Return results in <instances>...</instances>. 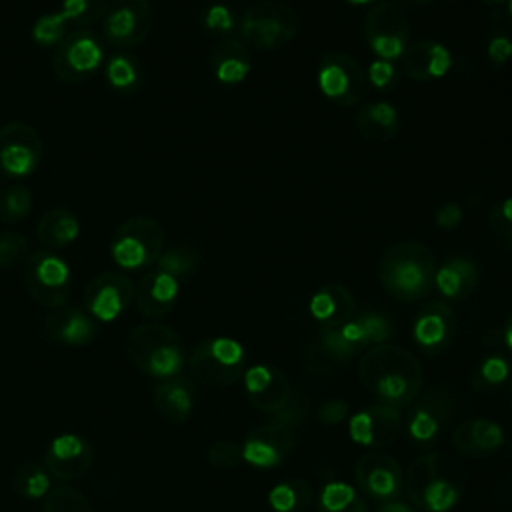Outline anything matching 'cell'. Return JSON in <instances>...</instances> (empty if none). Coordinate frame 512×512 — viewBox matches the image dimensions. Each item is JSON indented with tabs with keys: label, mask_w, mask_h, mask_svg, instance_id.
Wrapping results in <instances>:
<instances>
[{
	"label": "cell",
	"mask_w": 512,
	"mask_h": 512,
	"mask_svg": "<svg viewBox=\"0 0 512 512\" xmlns=\"http://www.w3.org/2000/svg\"><path fill=\"white\" fill-rule=\"evenodd\" d=\"M508 374H510V362L500 354H490L472 372V384L476 390H482V392L494 390L508 380Z\"/></svg>",
	"instance_id": "40"
},
{
	"label": "cell",
	"mask_w": 512,
	"mask_h": 512,
	"mask_svg": "<svg viewBox=\"0 0 512 512\" xmlns=\"http://www.w3.org/2000/svg\"><path fill=\"white\" fill-rule=\"evenodd\" d=\"M358 378L378 402L406 408L420 396L424 372L412 352L386 342L362 354Z\"/></svg>",
	"instance_id": "1"
},
{
	"label": "cell",
	"mask_w": 512,
	"mask_h": 512,
	"mask_svg": "<svg viewBox=\"0 0 512 512\" xmlns=\"http://www.w3.org/2000/svg\"><path fill=\"white\" fill-rule=\"evenodd\" d=\"M188 368L198 384L226 388L246 372V352L240 342L226 336L200 340L190 356Z\"/></svg>",
	"instance_id": "7"
},
{
	"label": "cell",
	"mask_w": 512,
	"mask_h": 512,
	"mask_svg": "<svg viewBox=\"0 0 512 512\" xmlns=\"http://www.w3.org/2000/svg\"><path fill=\"white\" fill-rule=\"evenodd\" d=\"M42 138L34 126L12 120L0 126V172L10 178H26L42 162Z\"/></svg>",
	"instance_id": "14"
},
{
	"label": "cell",
	"mask_w": 512,
	"mask_h": 512,
	"mask_svg": "<svg viewBox=\"0 0 512 512\" xmlns=\"http://www.w3.org/2000/svg\"><path fill=\"white\" fill-rule=\"evenodd\" d=\"M412 336L426 354L446 350L456 336V312L444 300H430L416 314Z\"/></svg>",
	"instance_id": "19"
},
{
	"label": "cell",
	"mask_w": 512,
	"mask_h": 512,
	"mask_svg": "<svg viewBox=\"0 0 512 512\" xmlns=\"http://www.w3.org/2000/svg\"><path fill=\"white\" fill-rule=\"evenodd\" d=\"M310 400H312V396L306 390L292 388L286 404L272 414V422L282 424L290 430L300 428L310 416Z\"/></svg>",
	"instance_id": "41"
},
{
	"label": "cell",
	"mask_w": 512,
	"mask_h": 512,
	"mask_svg": "<svg viewBox=\"0 0 512 512\" xmlns=\"http://www.w3.org/2000/svg\"><path fill=\"white\" fill-rule=\"evenodd\" d=\"M154 12L148 0H108L102 16V36L116 48H132L150 36Z\"/></svg>",
	"instance_id": "13"
},
{
	"label": "cell",
	"mask_w": 512,
	"mask_h": 512,
	"mask_svg": "<svg viewBox=\"0 0 512 512\" xmlns=\"http://www.w3.org/2000/svg\"><path fill=\"white\" fill-rule=\"evenodd\" d=\"M318 88L338 106L360 102L366 92V74L358 60L344 52H326L318 62Z\"/></svg>",
	"instance_id": "15"
},
{
	"label": "cell",
	"mask_w": 512,
	"mask_h": 512,
	"mask_svg": "<svg viewBox=\"0 0 512 512\" xmlns=\"http://www.w3.org/2000/svg\"><path fill=\"white\" fill-rule=\"evenodd\" d=\"M466 470L444 450L420 454L404 478L408 502L424 512H450L462 498Z\"/></svg>",
	"instance_id": "3"
},
{
	"label": "cell",
	"mask_w": 512,
	"mask_h": 512,
	"mask_svg": "<svg viewBox=\"0 0 512 512\" xmlns=\"http://www.w3.org/2000/svg\"><path fill=\"white\" fill-rule=\"evenodd\" d=\"M488 224L506 242H512V198L500 200L488 214Z\"/></svg>",
	"instance_id": "46"
},
{
	"label": "cell",
	"mask_w": 512,
	"mask_h": 512,
	"mask_svg": "<svg viewBox=\"0 0 512 512\" xmlns=\"http://www.w3.org/2000/svg\"><path fill=\"white\" fill-rule=\"evenodd\" d=\"M108 0H62L60 12L68 26L76 30H88L96 20H102Z\"/></svg>",
	"instance_id": "39"
},
{
	"label": "cell",
	"mask_w": 512,
	"mask_h": 512,
	"mask_svg": "<svg viewBox=\"0 0 512 512\" xmlns=\"http://www.w3.org/2000/svg\"><path fill=\"white\" fill-rule=\"evenodd\" d=\"M126 356L144 374L172 378L184 366V342L174 328L160 322H144L128 334Z\"/></svg>",
	"instance_id": "5"
},
{
	"label": "cell",
	"mask_w": 512,
	"mask_h": 512,
	"mask_svg": "<svg viewBox=\"0 0 512 512\" xmlns=\"http://www.w3.org/2000/svg\"><path fill=\"white\" fill-rule=\"evenodd\" d=\"M348 416V404L342 398H332L326 400L318 408V420L324 424H338Z\"/></svg>",
	"instance_id": "49"
},
{
	"label": "cell",
	"mask_w": 512,
	"mask_h": 512,
	"mask_svg": "<svg viewBox=\"0 0 512 512\" xmlns=\"http://www.w3.org/2000/svg\"><path fill=\"white\" fill-rule=\"evenodd\" d=\"M36 236L44 248L60 250L80 236V220L68 208H52L40 216Z\"/></svg>",
	"instance_id": "31"
},
{
	"label": "cell",
	"mask_w": 512,
	"mask_h": 512,
	"mask_svg": "<svg viewBox=\"0 0 512 512\" xmlns=\"http://www.w3.org/2000/svg\"><path fill=\"white\" fill-rule=\"evenodd\" d=\"M106 58L104 42L92 30H74L56 46L52 70L64 84L76 86L88 82Z\"/></svg>",
	"instance_id": "11"
},
{
	"label": "cell",
	"mask_w": 512,
	"mask_h": 512,
	"mask_svg": "<svg viewBox=\"0 0 512 512\" xmlns=\"http://www.w3.org/2000/svg\"><path fill=\"white\" fill-rule=\"evenodd\" d=\"M402 430V408L386 402H374L350 416V438L366 448H384L396 440Z\"/></svg>",
	"instance_id": "18"
},
{
	"label": "cell",
	"mask_w": 512,
	"mask_h": 512,
	"mask_svg": "<svg viewBox=\"0 0 512 512\" xmlns=\"http://www.w3.org/2000/svg\"><path fill=\"white\" fill-rule=\"evenodd\" d=\"M208 62L214 78L222 84L242 82L252 68V60L246 44L236 38H224L216 42L210 48Z\"/></svg>",
	"instance_id": "29"
},
{
	"label": "cell",
	"mask_w": 512,
	"mask_h": 512,
	"mask_svg": "<svg viewBox=\"0 0 512 512\" xmlns=\"http://www.w3.org/2000/svg\"><path fill=\"white\" fill-rule=\"evenodd\" d=\"M452 446L468 458H482L504 446V430L490 418H468L452 432Z\"/></svg>",
	"instance_id": "26"
},
{
	"label": "cell",
	"mask_w": 512,
	"mask_h": 512,
	"mask_svg": "<svg viewBox=\"0 0 512 512\" xmlns=\"http://www.w3.org/2000/svg\"><path fill=\"white\" fill-rule=\"evenodd\" d=\"M502 344H506V348L512 352V314L506 320V326L502 330Z\"/></svg>",
	"instance_id": "53"
},
{
	"label": "cell",
	"mask_w": 512,
	"mask_h": 512,
	"mask_svg": "<svg viewBox=\"0 0 512 512\" xmlns=\"http://www.w3.org/2000/svg\"><path fill=\"white\" fill-rule=\"evenodd\" d=\"M462 222V208L456 202H446L436 212V224L444 230H454Z\"/></svg>",
	"instance_id": "50"
},
{
	"label": "cell",
	"mask_w": 512,
	"mask_h": 512,
	"mask_svg": "<svg viewBox=\"0 0 512 512\" xmlns=\"http://www.w3.org/2000/svg\"><path fill=\"white\" fill-rule=\"evenodd\" d=\"M30 34L38 46H58L68 36V22L62 12L42 14L32 24Z\"/></svg>",
	"instance_id": "42"
},
{
	"label": "cell",
	"mask_w": 512,
	"mask_h": 512,
	"mask_svg": "<svg viewBox=\"0 0 512 512\" xmlns=\"http://www.w3.org/2000/svg\"><path fill=\"white\" fill-rule=\"evenodd\" d=\"M398 2H402L404 6H412V8H420V6H424V4H430V2H434V0H398Z\"/></svg>",
	"instance_id": "54"
},
{
	"label": "cell",
	"mask_w": 512,
	"mask_h": 512,
	"mask_svg": "<svg viewBox=\"0 0 512 512\" xmlns=\"http://www.w3.org/2000/svg\"><path fill=\"white\" fill-rule=\"evenodd\" d=\"M354 478L358 490L378 502L398 498L404 488V476L398 462L380 450H370L358 458Z\"/></svg>",
	"instance_id": "17"
},
{
	"label": "cell",
	"mask_w": 512,
	"mask_h": 512,
	"mask_svg": "<svg viewBox=\"0 0 512 512\" xmlns=\"http://www.w3.org/2000/svg\"><path fill=\"white\" fill-rule=\"evenodd\" d=\"M394 334L392 318L378 310L354 314L336 328H318L314 342L306 350L310 370L328 372L334 366L348 364L362 350L386 344Z\"/></svg>",
	"instance_id": "2"
},
{
	"label": "cell",
	"mask_w": 512,
	"mask_h": 512,
	"mask_svg": "<svg viewBox=\"0 0 512 512\" xmlns=\"http://www.w3.org/2000/svg\"><path fill=\"white\" fill-rule=\"evenodd\" d=\"M34 194L26 184H12L0 190V222L18 224L32 212Z\"/></svg>",
	"instance_id": "37"
},
{
	"label": "cell",
	"mask_w": 512,
	"mask_h": 512,
	"mask_svg": "<svg viewBox=\"0 0 512 512\" xmlns=\"http://www.w3.org/2000/svg\"><path fill=\"white\" fill-rule=\"evenodd\" d=\"M350 4H356V6H364V4H376V0H346Z\"/></svg>",
	"instance_id": "55"
},
{
	"label": "cell",
	"mask_w": 512,
	"mask_h": 512,
	"mask_svg": "<svg viewBox=\"0 0 512 512\" xmlns=\"http://www.w3.org/2000/svg\"><path fill=\"white\" fill-rule=\"evenodd\" d=\"M296 444L294 430L268 422L248 432L242 444V460L256 468H274L278 466Z\"/></svg>",
	"instance_id": "20"
},
{
	"label": "cell",
	"mask_w": 512,
	"mask_h": 512,
	"mask_svg": "<svg viewBox=\"0 0 512 512\" xmlns=\"http://www.w3.org/2000/svg\"><path fill=\"white\" fill-rule=\"evenodd\" d=\"M486 2H506V0H486Z\"/></svg>",
	"instance_id": "57"
},
{
	"label": "cell",
	"mask_w": 512,
	"mask_h": 512,
	"mask_svg": "<svg viewBox=\"0 0 512 512\" xmlns=\"http://www.w3.org/2000/svg\"><path fill=\"white\" fill-rule=\"evenodd\" d=\"M406 430L416 446H432L452 424L458 412V398L452 388L434 384L410 404Z\"/></svg>",
	"instance_id": "10"
},
{
	"label": "cell",
	"mask_w": 512,
	"mask_h": 512,
	"mask_svg": "<svg viewBox=\"0 0 512 512\" xmlns=\"http://www.w3.org/2000/svg\"><path fill=\"white\" fill-rule=\"evenodd\" d=\"M44 512H94L88 498L70 486H58L44 498Z\"/></svg>",
	"instance_id": "43"
},
{
	"label": "cell",
	"mask_w": 512,
	"mask_h": 512,
	"mask_svg": "<svg viewBox=\"0 0 512 512\" xmlns=\"http://www.w3.org/2000/svg\"><path fill=\"white\" fill-rule=\"evenodd\" d=\"M274 512H306L312 504V486L304 478H288L268 492Z\"/></svg>",
	"instance_id": "35"
},
{
	"label": "cell",
	"mask_w": 512,
	"mask_h": 512,
	"mask_svg": "<svg viewBox=\"0 0 512 512\" xmlns=\"http://www.w3.org/2000/svg\"><path fill=\"white\" fill-rule=\"evenodd\" d=\"M12 486L22 498H42L48 494L50 476L48 470L34 462H24L14 470Z\"/></svg>",
	"instance_id": "38"
},
{
	"label": "cell",
	"mask_w": 512,
	"mask_h": 512,
	"mask_svg": "<svg viewBox=\"0 0 512 512\" xmlns=\"http://www.w3.org/2000/svg\"><path fill=\"white\" fill-rule=\"evenodd\" d=\"M308 310L320 328H336L356 314V300L344 284L330 282L312 294Z\"/></svg>",
	"instance_id": "27"
},
{
	"label": "cell",
	"mask_w": 512,
	"mask_h": 512,
	"mask_svg": "<svg viewBox=\"0 0 512 512\" xmlns=\"http://www.w3.org/2000/svg\"><path fill=\"white\" fill-rule=\"evenodd\" d=\"M358 132L372 142H386L398 134L400 116L390 102L364 104L356 114Z\"/></svg>",
	"instance_id": "32"
},
{
	"label": "cell",
	"mask_w": 512,
	"mask_h": 512,
	"mask_svg": "<svg viewBox=\"0 0 512 512\" xmlns=\"http://www.w3.org/2000/svg\"><path fill=\"white\" fill-rule=\"evenodd\" d=\"M510 398H512V386H510Z\"/></svg>",
	"instance_id": "58"
},
{
	"label": "cell",
	"mask_w": 512,
	"mask_h": 512,
	"mask_svg": "<svg viewBox=\"0 0 512 512\" xmlns=\"http://www.w3.org/2000/svg\"><path fill=\"white\" fill-rule=\"evenodd\" d=\"M202 24L214 34H226L234 28V14L224 4H212L202 14Z\"/></svg>",
	"instance_id": "47"
},
{
	"label": "cell",
	"mask_w": 512,
	"mask_h": 512,
	"mask_svg": "<svg viewBox=\"0 0 512 512\" xmlns=\"http://www.w3.org/2000/svg\"><path fill=\"white\" fill-rule=\"evenodd\" d=\"M436 268V258L426 244L402 240L384 250L378 262V278L396 300L416 302L434 288Z\"/></svg>",
	"instance_id": "4"
},
{
	"label": "cell",
	"mask_w": 512,
	"mask_h": 512,
	"mask_svg": "<svg viewBox=\"0 0 512 512\" xmlns=\"http://www.w3.org/2000/svg\"><path fill=\"white\" fill-rule=\"evenodd\" d=\"M366 80L378 90H392L398 82V70L390 60H376L366 72Z\"/></svg>",
	"instance_id": "48"
},
{
	"label": "cell",
	"mask_w": 512,
	"mask_h": 512,
	"mask_svg": "<svg viewBox=\"0 0 512 512\" xmlns=\"http://www.w3.org/2000/svg\"><path fill=\"white\" fill-rule=\"evenodd\" d=\"M238 28L244 44L258 50H278L298 34L300 16L282 0H258L242 12Z\"/></svg>",
	"instance_id": "6"
},
{
	"label": "cell",
	"mask_w": 512,
	"mask_h": 512,
	"mask_svg": "<svg viewBox=\"0 0 512 512\" xmlns=\"http://www.w3.org/2000/svg\"><path fill=\"white\" fill-rule=\"evenodd\" d=\"M242 378H244V390L250 404L268 414H274L276 410H280L292 392L288 376L276 366H268V364L250 366L246 368Z\"/></svg>",
	"instance_id": "22"
},
{
	"label": "cell",
	"mask_w": 512,
	"mask_h": 512,
	"mask_svg": "<svg viewBox=\"0 0 512 512\" xmlns=\"http://www.w3.org/2000/svg\"><path fill=\"white\" fill-rule=\"evenodd\" d=\"M24 264V286L34 302L46 308L66 304L74 280L68 262L56 250L40 248Z\"/></svg>",
	"instance_id": "9"
},
{
	"label": "cell",
	"mask_w": 512,
	"mask_h": 512,
	"mask_svg": "<svg viewBox=\"0 0 512 512\" xmlns=\"http://www.w3.org/2000/svg\"><path fill=\"white\" fill-rule=\"evenodd\" d=\"M202 260H204L202 248L196 242L184 240L164 248L154 266L180 280L194 274L202 266Z\"/></svg>",
	"instance_id": "34"
},
{
	"label": "cell",
	"mask_w": 512,
	"mask_h": 512,
	"mask_svg": "<svg viewBox=\"0 0 512 512\" xmlns=\"http://www.w3.org/2000/svg\"><path fill=\"white\" fill-rule=\"evenodd\" d=\"M376 512H416L414 506L410 502H404V500H386V502H380V506L376 508Z\"/></svg>",
	"instance_id": "52"
},
{
	"label": "cell",
	"mask_w": 512,
	"mask_h": 512,
	"mask_svg": "<svg viewBox=\"0 0 512 512\" xmlns=\"http://www.w3.org/2000/svg\"><path fill=\"white\" fill-rule=\"evenodd\" d=\"M104 76L108 86L118 94H134L144 84V66L134 54H114L108 58Z\"/></svg>",
	"instance_id": "33"
},
{
	"label": "cell",
	"mask_w": 512,
	"mask_h": 512,
	"mask_svg": "<svg viewBox=\"0 0 512 512\" xmlns=\"http://www.w3.org/2000/svg\"><path fill=\"white\" fill-rule=\"evenodd\" d=\"M152 402L156 412L172 422V424H182L190 418L194 410V386L188 378L184 376H172L164 378L152 394Z\"/></svg>",
	"instance_id": "28"
},
{
	"label": "cell",
	"mask_w": 512,
	"mask_h": 512,
	"mask_svg": "<svg viewBox=\"0 0 512 512\" xmlns=\"http://www.w3.org/2000/svg\"><path fill=\"white\" fill-rule=\"evenodd\" d=\"M506 16H508V20L512 24V0H506Z\"/></svg>",
	"instance_id": "56"
},
{
	"label": "cell",
	"mask_w": 512,
	"mask_h": 512,
	"mask_svg": "<svg viewBox=\"0 0 512 512\" xmlns=\"http://www.w3.org/2000/svg\"><path fill=\"white\" fill-rule=\"evenodd\" d=\"M94 460V448L78 434L56 436L46 454L44 468L58 480H74L88 472Z\"/></svg>",
	"instance_id": "21"
},
{
	"label": "cell",
	"mask_w": 512,
	"mask_h": 512,
	"mask_svg": "<svg viewBox=\"0 0 512 512\" xmlns=\"http://www.w3.org/2000/svg\"><path fill=\"white\" fill-rule=\"evenodd\" d=\"M136 284L122 272H102L94 276L82 294L84 310L96 322L116 320L134 300Z\"/></svg>",
	"instance_id": "16"
},
{
	"label": "cell",
	"mask_w": 512,
	"mask_h": 512,
	"mask_svg": "<svg viewBox=\"0 0 512 512\" xmlns=\"http://www.w3.org/2000/svg\"><path fill=\"white\" fill-rule=\"evenodd\" d=\"M44 332L58 344L84 346L98 336V322L84 308L62 304L46 314Z\"/></svg>",
	"instance_id": "24"
},
{
	"label": "cell",
	"mask_w": 512,
	"mask_h": 512,
	"mask_svg": "<svg viewBox=\"0 0 512 512\" xmlns=\"http://www.w3.org/2000/svg\"><path fill=\"white\" fill-rule=\"evenodd\" d=\"M366 44L380 60L402 58L406 46L410 44V20L402 4L394 0H384L374 4L362 26Z\"/></svg>",
	"instance_id": "12"
},
{
	"label": "cell",
	"mask_w": 512,
	"mask_h": 512,
	"mask_svg": "<svg viewBox=\"0 0 512 512\" xmlns=\"http://www.w3.org/2000/svg\"><path fill=\"white\" fill-rule=\"evenodd\" d=\"M404 72L416 82H432L452 68L450 50L436 40H414L402 54Z\"/></svg>",
	"instance_id": "25"
},
{
	"label": "cell",
	"mask_w": 512,
	"mask_h": 512,
	"mask_svg": "<svg viewBox=\"0 0 512 512\" xmlns=\"http://www.w3.org/2000/svg\"><path fill=\"white\" fill-rule=\"evenodd\" d=\"M480 280L476 262L468 256H452L440 268H436L434 286L448 300H462L470 296Z\"/></svg>",
	"instance_id": "30"
},
{
	"label": "cell",
	"mask_w": 512,
	"mask_h": 512,
	"mask_svg": "<svg viewBox=\"0 0 512 512\" xmlns=\"http://www.w3.org/2000/svg\"><path fill=\"white\" fill-rule=\"evenodd\" d=\"M178 292L180 280L154 266L138 280L134 288V300L142 316L148 320H160L168 316L176 306Z\"/></svg>",
	"instance_id": "23"
},
{
	"label": "cell",
	"mask_w": 512,
	"mask_h": 512,
	"mask_svg": "<svg viewBox=\"0 0 512 512\" xmlns=\"http://www.w3.org/2000/svg\"><path fill=\"white\" fill-rule=\"evenodd\" d=\"M362 492L354 486L332 480L328 482L318 498V512H368Z\"/></svg>",
	"instance_id": "36"
},
{
	"label": "cell",
	"mask_w": 512,
	"mask_h": 512,
	"mask_svg": "<svg viewBox=\"0 0 512 512\" xmlns=\"http://www.w3.org/2000/svg\"><path fill=\"white\" fill-rule=\"evenodd\" d=\"M28 256V242L20 232L0 230V270H12Z\"/></svg>",
	"instance_id": "44"
},
{
	"label": "cell",
	"mask_w": 512,
	"mask_h": 512,
	"mask_svg": "<svg viewBox=\"0 0 512 512\" xmlns=\"http://www.w3.org/2000/svg\"><path fill=\"white\" fill-rule=\"evenodd\" d=\"M488 56L496 62V64H504L510 60L512 56V42L506 36H496L488 42Z\"/></svg>",
	"instance_id": "51"
},
{
	"label": "cell",
	"mask_w": 512,
	"mask_h": 512,
	"mask_svg": "<svg viewBox=\"0 0 512 512\" xmlns=\"http://www.w3.org/2000/svg\"><path fill=\"white\" fill-rule=\"evenodd\" d=\"M164 250V226L152 216H132L112 234L110 256L122 270H144Z\"/></svg>",
	"instance_id": "8"
},
{
	"label": "cell",
	"mask_w": 512,
	"mask_h": 512,
	"mask_svg": "<svg viewBox=\"0 0 512 512\" xmlns=\"http://www.w3.org/2000/svg\"><path fill=\"white\" fill-rule=\"evenodd\" d=\"M206 456L214 468H236L242 462V446L234 440H218L208 448Z\"/></svg>",
	"instance_id": "45"
}]
</instances>
